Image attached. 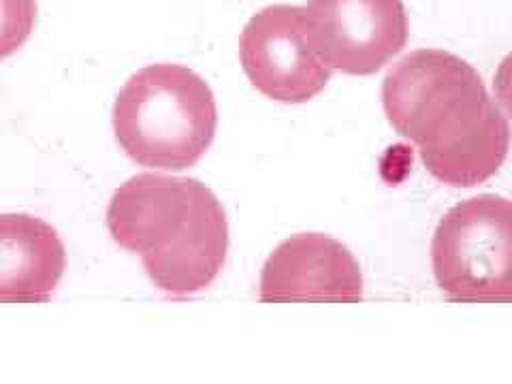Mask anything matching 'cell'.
<instances>
[{
  "label": "cell",
  "instance_id": "obj_7",
  "mask_svg": "<svg viewBox=\"0 0 512 384\" xmlns=\"http://www.w3.org/2000/svg\"><path fill=\"white\" fill-rule=\"evenodd\" d=\"M259 299L267 303L361 301L363 274L352 252L320 233L284 239L261 271Z\"/></svg>",
  "mask_w": 512,
  "mask_h": 384
},
{
  "label": "cell",
  "instance_id": "obj_10",
  "mask_svg": "<svg viewBox=\"0 0 512 384\" xmlns=\"http://www.w3.org/2000/svg\"><path fill=\"white\" fill-rule=\"evenodd\" d=\"M493 88H495V96H498V101L504 107L508 118H512V54H508L504 58V62L500 64Z\"/></svg>",
  "mask_w": 512,
  "mask_h": 384
},
{
  "label": "cell",
  "instance_id": "obj_8",
  "mask_svg": "<svg viewBox=\"0 0 512 384\" xmlns=\"http://www.w3.org/2000/svg\"><path fill=\"white\" fill-rule=\"evenodd\" d=\"M67 267L52 224L28 214L0 216V303H43Z\"/></svg>",
  "mask_w": 512,
  "mask_h": 384
},
{
  "label": "cell",
  "instance_id": "obj_4",
  "mask_svg": "<svg viewBox=\"0 0 512 384\" xmlns=\"http://www.w3.org/2000/svg\"><path fill=\"white\" fill-rule=\"evenodd\" d=\"M442 293L466 303H512V201L478 195L438 224L431 244Z\"/></svg>",
  "mask_w": 512,
  "mask_h": 384
},
{
  "label": "cell",
  "instance_id": "obj_6",
  "mask_svg": "<svg viewBox=\"0 0 512 384\" xmlns=\"http://www.w3.org/2000/svg\"><path fill=\"white\" fill-rule=\"evenodd\" d=\"M306 13L318 58L348 75L380 71L408 41L402 0H310Z\"/></svg>",
  "mask_w": 512,
  "mask_h": 384
},
{
  "label": "cell",
  "instance_id": "obj_5",
  "mask_svg": "<svg viewBox=\"0 0 512 384\" xmlns=\"http://www.w3.org/2000/svg\"><path fill=\"white\" fill-rule=\"evenodd\" d=\"M239 58L252 86L280 103H308L331 79L310 43L306 7L274 5L256 13L239 39Z\"/></svg>",
  "mask_w": 512,
  "mask_h": 384
},
{
  "label": "cell",
  "instance_id": "obj_3",
  "mask_svg": "<svg viewBox=\"0 0 512 384\" xmlns=\"http://www.w3.org/2000/svg\"><path fill=\"white\" fill-rule=\"evenodd\" d=\"M216 124L212 88L182 64H150L128 79L116 96V139L143 167H195L212 146Z\"/></svg>",
  "mask_w": 512,
  "mask_h": 384
},
{
  "label": "cell",
  "instance_id": "obj_1",
  "mask_svg": "<svg viewBox=\"0 0 512 384\" xmlns=\"http://www.w3.org/2000/svg\"><path fill=\"white\" fill-rule=\"evenodd\" d=\"M395 131L421 152L436 180L483 184L508 156L510 126L472 64L442 50L399 60L382 86Z\"/></svg>",
  "mask_w": 512,
  "mask_h": 384
},
{
  "label": "cell",
  "instance_id": "obj_2",
  "mask_svg": "<svg viewBox=\"0 0 512 384\" xmlns=\"http://www.w3.org/2000/svg\"><path fill=\"white\" fill-rule=\"evenodd\" d=\"M107 229L118 246L141 254L154 286L171 295L203 291L227 261V214L192 178L133 175L109 201Z\"/></svg>",
  "mask_w": 512,
  "mask_h": 384
},
{
  "label": "cell",
  "instance_id": "obj_9",
  "mask_svg": "<svg viewBox=\"0 0 512 384\" xmlns=\"http://www.w3.org/2000/svg\"><path fill=\"white\" fill-rule=\"evenodd\" d=\"M37 0H0V60L28 41L37 24Z\"/></svg>",
  "mask_w": 512,
  "mask_h": 384
}]
</instances>
